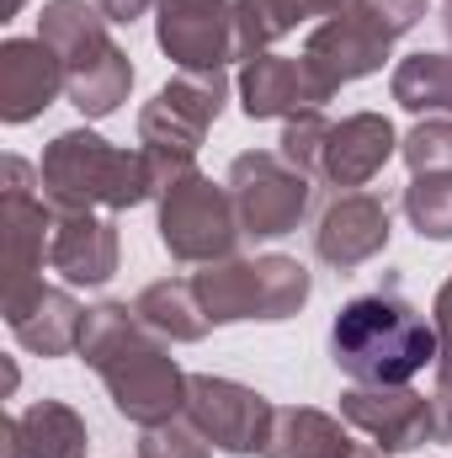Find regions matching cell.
I'll return each mask as SVG.
<instances>
[{
  "instance_id": "cell-1",
  "label": "cell",
  "mask_w": 452,
  "mask_h": 458,
  "mask_svg": "<svg viewBox=\"0 0 452 458\" xmlns=\"http://www.w3.org/2000/svg\"><path fill=\"white\" fill-rule=\"evenodd\" d=\"M80 357H86V368H96V378L107 384L113 405L133 427H160V421L181 416L187 373L176 368V357L165 352V342L133 315V304L86 310Z\"/></svg>"
},
{
  "instance_id": "cell-2",
  "label": "cell",
  "mask_w": 452,
  "mask_h": 458,
  "mask_svg": "<svg viewBox=\"0 0 452 458\" xmlns=\"http://www.w3.org/2000/svg\"><path fill=\"white\" fill-rule=\"evenodd\" d=\"M331 357L356 384H410L442 357L437 326H426L394 288L351 299L331 326Z\"/></svg>"
},
{
  "instance_id": "cell-3",
  "label": "cell",
  "mask_w": 452,
  "mask_h": 458,
  "mask_svg": "<svg viewBox=\"0 0 452 458\" xmlns=\"http://www.w3.org/2000/svg\"><path fill=\"white\" fill-rule=\"evenodd\" d=\"M38 182L59 214H122L160 192V171L144 149H117L91 128L59 133L38 160Z\"/></svg>"
},
{
  "instance_id": "cell-4",
  "label": "cell",
  "mask_w": 452,
  "mask_h": 458,
  "mask_svg": "<svg viewBox=\"0 0 452 458\" xmlns=\"http://www.w3.org/2000/svg\"><path fill=\"white\" fill-rule=\"evenodd\" d=\"M38 38L59 54L64 64V97L86 117H107L128 102L133 64L113 43L102 5L86 0H48L38 16Z\"/></svg>"
},
{
  "instance_id": "cell-5",
  "label": "cell",
  "mask_w": 452,
  "mask_h": 458,
  "mask_svg": "<svg viewBox=\"0 0 452 458\" xmlns=\"http://www.w3.org/2000/svg\"><path fill=\"white\" fill-rule=\"evenodd\" d=\"M224 97H229L224 70H213V75L181 70V75H176L171 86H160L155 102L138 113V149L155 160L160 192H165L181 171H192V155L203 149L213 117L224 113Z\"/></svg>"
},
{
  "instance_id": "cell-6",
  "label": "cell",
  "mask_w": 452,
  "mask_h": 458,
  "mask_svg": "<svg viewBox=\"0 0 452 458\" xmlns=\"http://www.w3.org/2000/svg\"><path fill=\"white\" fill-rule=\"evenodd\" d=\"M192 288L213 326L229 320H288L309 299V272L293 256H255V261H213L192 272Z\"/></svg>"
},
{
  "instance_id": "cell-7",
  "label": "cell",
  "mask_w": 452,
  "mask_h": 458,
  "mask_svg": "<svg viewBox=\"0 0 452 458\" xmlns=\"http://www.w3.org/2000/svg\"><path fill=\"white\" fill-rule=\"evenodd\" d=\"M160 240L176 261L187 267H213L234 256V240H239V214H234V198L229 187L208 182L197 165L181 171L165 192H160Z\"/></svg>"
},
{
  "instance_id": "cell-8",
  "label": "cell",
  "mask_w": 452,
  "mask_h": 458,
  "mask_svg": "<svg viewBox=\"0 0 452 458\" xmlns=\"http://www.w3.org/2000/svg\"><path fill=\"white\" fill-rule=\"evenodd\" d=\"M394 54V32L367 11V0L346 5L340 16L320 21L304 43V70H309V86H314V102H331L340 86L383 70V59Z\"/></svg>"
},
{
  "instance_id": "cell-9",
  "label": "cell",
  "mask_w": 452,
  "mask_h": 458,
  "mask_svg": "<svg viewBox=\"0 0 452 458\" xmlns=\"http://www.w3.org/2000/svg\"><path fill=\"white\" fill-rule=\"evenodd\" d=\"M229 198L239 214V234L255 240H277L309 214L314 198V176H304L298 165H288L282 155H239L229 165Z\"/></svg>"
},
{
  "instance_id": "cell-10",
  "label": "cell",
  "mask_w": 452,
  "mask_h": 458,
  "mask_svg": "<svg viewBox=\"0 0 452 458\" xmlns=\"http://www.w3.org/2000/svg\"><path fill=\"white\" fill-rule=\"evenodd\" d=\"M0 182H5L0 225H5V299H11V293H27L32 283H43L38 272L54 250L59 208L43 192H32V165L16 160V155L0 165Z\"/></svg>"
},
{
  "instance_id": "cell-11",
  "label": "cell",
  "mask_w": 452,
  "mask_h": 458,
  "mask_svg": "<svg viewBox=\"0 0 452 458\" xmlns=\"http://www.w3.org/2000/svg\"><path fill=\"white\" fill-rule=\"evenodd\" d=\"M181 416L224 454H261L277 405L234 378H213V373H187V405Z\"/></svg>"
},
{
  "instance_id": "cell-12",
  "label": "cell",
  "mask_w": 452,
  "mask_h": 458,
  "mask_svg": "<svg viewBox=\"0 0 452 458\" xmlns=\"http://www.w3.org/2000/svg\"><path fill=\"white\" fill-rule=\"evenodd\" d=\"M340 416L356 432H367L372 448H383V454H405V448L437 443V411L410 384H351L340 394Z\"/></svg>"
},
{
  "instance_id": "cell-13",
  "label": "cell",
  "mask_w": 452,
  "mask_h": 458,
  "mask_svg": "<svg viewBox=\"0 0 452 458\" xmlns=\"http://www.w3.org/2000/svg\"><path fill=\"white\" fill-rule=\"evenodd\" d=\"M160 11V48L192 70V75H213L229 59H239L234 48V5L229 0H155Z\"/></svg>"
},
{
  "instance_id": "cell-14",
  "label": "cell",
  "mask_w": 452,
  "mask_h": 458,
  "mask_svg": "<svg viewBox=\"0 0 452 458\" xmlns=\"http://www.w3.org/2000/svg\"><path fill=\"white\" fill-rule=\"evenodd\" d=\"M389 245V203L378 192H340L336 203L320 214L314 229V256L336 272L367 267Z\"/></svg>"
},
{
  "instance_id": "cell-15",
  "label": "cell",
  "mask_w": 452,
  "mask_h": 458,
  "mask_svg": "<svg viewBox=\"0 0 452 458\" xmlns=\"http://www.w3.org/2000/svg\"><path fill=\"white\" fill-rule=\"evenodd\" d=\"M64 91V64L43 38H5L0 43V117L32 123Z\"/></svg>"
},
{
  "instance_id": "cell-16",
  "label": "cell",
  "mask_w": 452,
  "mask_h": 458,
  "mask_svg": "<svg viewBox=\"0 0 452 458\" xmlns=\"http://www.w3.org/2000/svg\"><path fill=\"white\" fill-rule=\"evenodd\" d=\"M399 149V133L383 113H351L346 123L331 128L325 160H320V182H331L340 192H362Z\"/></svg>"
},
{
  "instance_id": "cell-17",
  "label": "cell",
  "mask_w": 452,
  "mask_h": 458,
  "mask_svg": "<svg viewBox=\"0 0 452 458\" xmlns=\"http://www.w3.org/2000/svg\"><path fill=\"white\" fill-rule=\"evenodd\" d=\"M5 326H11V336L27 346V352H38V357H64V352H80L86 310H80L64 288L32 283L27 293H11V299H5Z\"/></svg>"
},
{
  "instance_id": "cell-18",
  "label": "cell",
  "mask_w": 452,
  "mask_h": 458,
  "mask_svg": "<svg viewBox=\"0 0 452 458\" xmlns=\"http://www.w3.org/2000/svg\"><path fill=\"white\" fill-rule=\"evenodd\" d=\"M48 267L75 288H102L117 272V225L107 214H59Z\"/></svg>"
},
{
  "instance_id": "cell-19",
  "label": "cell",
  "mask_w": 452,
  "mask_h": 458,
  "mask_svg": "<svg viewBox=\"0 0 452 458\" xmlns=\"http://www.w3.org/2000/svg\"><path fill=\"white\" fill-rule=\"evenodd\" d=\"M239 102H245V117H293V113L320 107L304 59H288V54H255V59H245V70H239Z\"/></svg>"
},
{
  "instance_id": "cell-20",
  "label": "cell",
  "mask_w": 452,
  "mask_h": 458,
  "mask_svg": "<svg viewBox=\"0 0 452 458\" xmlns=\"http://www.w3.org/2000/svg\"><path fill=\"white\" fill-rule=\"evenodd\" d=\"M91 432L64 400H38L5 421V458H86Z\"/></svg>"
},
{
  "instance_id": "cell-21",
  "label": "cell",
  "mask_w": 452,
  "mask_h": 458,
  "mask_svg": "<svg viewBox=\"0 0 452 458\" xmlns=\"http://www.w3.org/2000/svg\"><path fill=\"white\" fill-rule=\"evenodd\" d=\"M346 5H356V0H234V48H239V59L272 54V43L282 32H293L298 21H314V16L331 21Z\"/></svg>"
},
{
  "instance_id": "cell-22",
  "label": "cell",
  "mask_w": 452,
  "mask_h": 458,
  "mask_svg": "<svg viewBox=\"0 0 452 458\" xmlns=\"http://www.w3.org/2000/svg\"><path fill=\"white\" fill-rule=\"evenodd\" d=\"M356 443L336 416L309 411V405H288L272 416V432L261 443V458H351Z\"/></svg>"
},
{
  "instance_id": "cell-23",
  "label": "cell",
  "mask_w": 452,
  "mask_h": 458,
  "mask_svg": "<svg viewBox=\"0 0 452 458\" xmlns=\"http://www.w3.org/2000/svg\"><path fill=\"white\" fill-rule=\"evenodd\" d=\"M133 315L160 336V342H203L208 336V310L192 288V277H165V283H149L138 299H133Z\"/></svg>"
},
{
  "instance_id": "cell-24",
  "label": "cell",
  "mask_w": 452,
  "mask_h": 458,
  "mask_svg": "<svg viewBox=\"0 0 452 458\" xmlns=\"http://www.w3.org/2000/svg\"><path fill=\"white\" fill-rule=\"evenodd\" d=\"M394 102L410 113L452 117V54H410L394 64Z\"/></svg>"
},
{
  "instance_id": "cell-25",
  "label": "cell",
  "mask_w": 452,
  "mask_h": 458,
  "mask_svg": "<svg viewBox=\"0 0 452 458\" xmlns=\"http://www.w3.org/2000/svg\"><path fill=\"white\" fill-rule=\"evenodd\" d=\"M405 214L426 240H452V171H421L405 187Z\"/></svg>"
},
{
  "instance_id": "cell-26",
  "label": "cell",
  "mask_w": 452,
  "mask_h": 458,
  "mask_svg": "<svg viewBox=\"0 0 452 458\" xmlns=\"http://www.w3.org/2000/svg\"><path fill=\"white\" fill-rule=\"evenodd\" d=\"M331 128L336 123H325L320 107H309V113H293L288 117V128H282V160L288 165H298L304 176H320V160H325V144H331Z\"/></svg>"
},
{
  "instance_id": "cell-27",
  "label": "cell",
  "mask_w": 452,
  "mask_h": 458,
  "mask_svg": "<svg viewBox=\"0 0 452 458\" xmlns=\"http://www.w3.org/2000/svg\"><path fill=\"white\" fill-rule=\"evenodd\" d=\"M399 155L410 160V171H452V117H426L399 139Z\"/></svg>"
},
{
  "instance_id": "cell-28",
  "label": "cell",
  "mask_w": 452,
  "mask_h": 458,
  "mask_svg": "<svg viewBox=\"0 0 452 458\" xmlns=\"http://www.w3.org/2000/svg\"><path fill=\"white\" fill-rule=\"evenodd\" d=\"M138 458H213V443L187 421H160V427H144V443H138Z\"/></svg>"
},
{
  "instance_id": "cell-29",
  "label": "cell",
  "mask_w": 452,
  "mask_h": 458,
  "mask_svg": "<svg viewBox=\"0 0 452 458\" xmlns=\"http://www.w3.org/2000/svg\"><path fill=\"white\" fill-rule=\"evenodd\" d=\"M367 11H372L394 38H405V32L426 16V0H367Z\"/></svg>"
},
{
  "instance_id": "cell-30",
  "label": "cell",
  "mask_w": 452,
  "mask_h": 458,
  "mask_svg": "<svg viewBox=\"0 0 452 458\" xmlns=\"http://www.w3.org/2000/svg\"><path fill=\"white\" fill-rule=\"evenodd\" d=\"M431 411H437V443H452V352H442V357H437Z\"/></svg>"
},
{
  "instance_id": "cell-31",
  "label": "cell",
  "mask_w": 452,
  "mask_h": 458,
  "mask_svg": "<svg viewBox=\"0 0 452 458\" xmlns=\"http://www.w3.org/2000/svg\"><path fill=\"white\" fill-rule=\"evenodd\" d=\"M431 315H437V336H442V352H452V277L442 283V293H437Z\"/></svg>"
},
{
  "instance_id": "cell-32",
  "label": "cell",
  "mask_w": 452,
  "mask_h": 458,
  "mask_svg": "<svg viewBox=\"0 0 452 458\" xmlns=\"http://www.w3.org/2000/svg\"><path fill=\"white\" fill-rule=\"evenodd\" d=\"M91 5H102L107 21H133V16H144L155 0H91Z\"/></svg>"
},
{
  "instance_id": "cell-33",
  "label": "cell",
  "mask_w": 452,
  "mask_h": 458,
  "mask_svg": "<svg viewBox=\"0 0 452 458\" xmlns=\"http://www.w3.org/2000/svg\"><path fill=\"white\" fill-rule=\"evenodd\" d=\"M0 11H5V16H16V11H21V0H5V5H0Z\"/></svg>"
},
{
  "instance_id": "cell-34",
  "label": "cell",
  "mask_w": 452,
  "mask_h": 458,
  "mask_svg": "<svg viewBox=\"0 0 452 458\" xmlns=\"http://www.w3.org/2000/svg\"><path fill=\"white\" fill-rule=\"evenodd\" d=\"M442 27H448V43H452V0H448V16H442Z\"/></svg>"
}]
</instances>
